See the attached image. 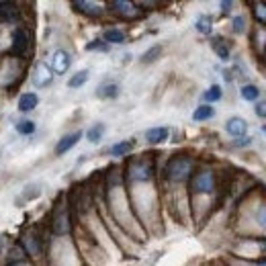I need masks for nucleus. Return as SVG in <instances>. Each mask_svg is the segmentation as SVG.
Instances as JSON below:
<instances>
[{"mask_svg":"<svg viewBox=\"0 0 266 266\" xmlns=\"http://www.w3.org/2000/svg\"><path fill=\"white\" fill-rule=\"evenodd\" d=\"M192 168H194V162L192 158L188 156H174L168 164H166V178L170 182H184L190 178V174H192Z\"/></svg>","mask_w":266,"mask_h":266,"instance_id":"f257e3e1","label":"nucleus"},{"mask_svg":"<svg viewBox=\"0 0 266 266\" xmlns=\"http://www.w3.org/2000/svg\"><path fill=\"white\" fill-rule=\"evenodd\" d=\"M215 174L211 170H203L192 176L190 180V188L192 192H198V194H211L215 190Z\"/></svg>","mask_w":266,"mask_h":266,"instance_id":"f03ea898","label":"nucleus"},{"mask_svg":"<svg viewBox=\"0 0 266 266\" xmlns=\"http://www.w3.org/2000/svg\"><path fill=\"white\" fill-rule=\"evenodd\" d=\"M129 178L131 180H140V182H146V180H150L152 178V174H154V168H152V164L150 162H146V160H140V162H133L131 164V168H129Z\"/></svg>","mask_w":266,"mask_h":266,"instance_id":"7ed1b4c3","label":"nucleus"},{"mask_svg":"<svg viewBox=\"0 0 266 266\" xmlns=\"http://www.w3.org/2000/svg\"><path fill=\"white\" fill-rule=\"evenodd\" d=\"M54 232L58 236L70 234V215H68V209H66L64 205H60L54 213Z\"/></svg>","mask_w":266,"mask_h":266,"instance_id":"20e7f679","label":"nucleus"},{"mask_svg":"<svg viewBox=\"0 0 266 266\" xmlns=\"http://www.w3.org/2000/svg\"><path fill=\"white\" fill-rule=\"evenodd\" d=\"M70 66H72V60H70L68 52H64V50L54 52V56H52V70L56 74H66V72L70 70Z\"/></svg>","mask_w":266,"mask_h":266,"instance_id":"39448f33","label":"nucleus"},{"mask_svg":"<svg viewBox=\"0 0 266 266\" xmlns=\"http://www.w3.org/2000/svg\"><path fill=\"white\" fill-rule=\"evenodd\" d=\"M0 18L4 20V23H16L20 18V8L16 2L12 0H4L2 4H0Z\"/></svg>","mask_w":266,"mask_h":266,"instance_id":"423d86ee","label":"nucleus"},{"mask_svg":"<svg viewBox=\"0 0 266 266\" xmlns=\"http://www.w3.org/2000/svg\"><path fill=\"white\" fill-rule=\"evenodd\" d=\"M80 138H82V131H74V133H70V136H64V138L58 142V146H56V154H58V156H64V154H68V152L80 142Z\"/></svg>","mask_w":266,"mask_h":266,"instance_id":"0eeeda50","label":"nucleus"},{"mask_svg":"<svg viewBox=\"0 0 266 266\" xmlns=\"http://www.w3.org/2000/svg\"><path fill=\"white\" fill-rule=\"evenodd\" d=\"M226 131L230 133L232 138H242V136H246L248 123H246V119H242V117H230L228 123H226Z\"/></svg>","mask_w":266,"mask_h":266,"instance_id":"6e6552de","label":"nucleus"},{"mask_svg":"<svg viewBox=\"0 0 266 266\" xmlns=\"http://www.w3.org/2000/svg\"><path fill=\"white\" fill-rule=\"evenodd\" d=\"M74 6H76L80 12L90 14V16L102 14V4H98L96 0H74Z\"/></svg>","mask_w":266,"mask_h":266,"instance_id":"1a4fd4ad","label":"nucleus"},{"mask_svg":"<svg viewBox=\"0 0 266 266\" xmlns=\"http://www.w3.org/2000/svg\"><path fill=\"white\" fill-rule=\"evenodd\" d=\"M52 80H54V76H52V70L48 68V64H39V66H37V70H35V76H33L35 86L46 88V86L52 84Z\"/></svg>","mask_w":266,"mask_h":266,"instance_id":"9d476101","label":"nucleus"},{"mask_svg":"<svg viewBox=\"0 0 266 266\" xmlns=\"http://www.w3.org/2000/svg\"><path fill=\"white\" fill-rule=\"evenodd\" d=\"M168 136H170L168 127H152V129L146 131L148 144H154V146H156V144H164L168 140Z\"/></svg>","mask_w":266,"mask_h":266,"instance_id":"9b49d317","label":"nucleus"},{"mask_svg":"<svg viewBox=\"0 0 266 266\" xmlns=\"http://www.w3.org/2000/svg\"><path fill=\"white\" fill-rule=\"evenodd\" d=\"M113 10H115L117 14H121V16H127V18H131V16L138 14V8L133 6L129 0H113Z\"/></svg>","mask_w":266,"mask_h":266,"instance_id":"f8f14e48","label":"nucleus"},{"mask_svg":"<svg viewBox=\"0 0 266 266\" xmlns=\"http://www.w3.org/2000/svg\"><path fill=\"white\" fill-rule=\"evenodd\" d=\"M37 104H39V96L35 92H25L18 98V110L20 113H29V110L37 108Z\"/></svg>","mask_w":266,"mask_h":266,"instance_id":"ddd939ff","label":"nucleus"},{"mask_svg":"<svg viewBox=\"0 0 266 266\" xmlns=\"http://www.w3.org/2000/svg\"><path fill=\"white\" fill-rule=\"evenodd\" d=\"M25 50H27V33L23 29H18L14 33V39H12V54L14 56H25Z\"/></svg>","mask_w":266,"mask_h":266,"instance_id":"4468645a","label":"nucleus"},{"mask_svg":"<svg viewBox=\"0 0 266 266\" xmlns=\"http://www.w3.org/2000/svg\"><path fill=\"white\" fill-rule=\"evenodd\" d=\"M96 96L98 98H117L119 96V84L115 82H106L96 88Z\"/></svg>","mask_w":266,"mask_h":266,"instance_id":"2eb2a0df","label":"nucleus"},{"mask_svg":"<svg viewBox=\"0 0 266 266\" xmlns=\"http://www.w3.org/2000/svg\"><path fill=\"white\" fill-rule=\"evenodd\" d=\"M215 117V108L207 102V104H201V106H196L194 108V113H192V121L196 123H201V121H209Z\"/></svg>","mask_w":266,"mask_h":266,"instance_id":"dca6fc26","label":"nucleus"},{"mask_svg":"<svg viewBox=\"0 0 266 266\" xmlns=\"http://www.w3.org/2000/svg\"><path fill=\"white\" fill-rule=\"evenodd\" d=\"M131 150H133V140H125V142L115 144L113 148L108 150V154H110V156H115V158H123V156H127Z\"/></svg>","mask_w":266,"mask_h":266,"instance_id":"f3484780","label":"nucleus"},{"mask_svg":"<svg viewBox=\"0 0 266 266\" xmlns=\"http://www.w3.org/2000/svg\"><path fill=\"white\" fill-rule=\"evenodd\" d=\"M194 27H196V31L201 33V35H211V31H213V18L209 14H201V16L196 18Z\"/></svg>","mask_w":266,"mask_h":266,"instance_id":"a211bd4d","label":"nucleus"},{"mask_svg":"<svg viewBox=\"0 0 266 266\" xmlns=\"http://www.w3.org/2000/svg\"><path fill=\"white\" fill-rule=\"evenodd\" d=\"M240 94H242L244 100L254 102V100L260 98V88H258L256 84H244V86H242V90H240Z\"/></svg>","mask_w":266,"mask_h":266,"instance_id":"6ab92c4d","label":"nucleus"},{"mask_svg":"<svg viewBox=\"0 0 266 266\" xmlns=\"http://www.w3.org/2000/svg\"><path fill=\"white\" fill-rule=\"evenodd\" d=\"M104 131H106V127H104L102 123H96V125H92L90 129H88L86 138H88V142H90V144H96V142H100V140H102Z\"/></svg>","mask_w":266,"mask_h":266,"instance_id":"aec40b11","label":"nucleus"},{"mask_svg":"<svg viewBox=\"0 0 266 266\" xmlns=\"http://www.w3.org/2000/svg\"><path fill=\"white\" fill-rule=\"evenodd\" d=\"M27 250L25 246H12L8 252V264H18V262H25Z\"/></svg>","mask_w":266,"mask_h":266,"instance_id":"412c9836","label":"nucleus"},{"mask_svg":"<svg viewBox=\"0 0 266 266\" xmlns=\"http://www.w3.org/2000/svg\"><path fill=\"white\" fill-rule=\"evenodd\" d=\"M102 39L106 43H123L125 41V33L119 31V29H106L104 35H102Z\"/></svg>","mask_w":266,"mask_h":266,"instance_id":"4be33fe9","label":"nucleus"},{"mask_svg":"<svg viewBox=\"0 0 266 266\" xmlns=\"http://www.w3.org/2000/svg\"><path fill=\"white\" fill-rule=\"evenodd\" d=\"M221 96H224V92H221V86L219 84H213L209 90L203 94L205 102H217V100H221Z\"/></svg>","mask_w":266,"mask_h":266,"instance_id":"5701e85b","label":"nucleus"},{"mask_svg":"<svg viewBox=\"0 0 266 266\" xmlns=\"http://www.w3.org/2000/svg\"><path fill=\"white\" fill-rule=\"evenodd\" d=\"M86 80H88V70H80V72H76V74L68 80V86H70V88H80V86L86 84Z\"/></svg>","mask_w":266,"mask_h":266,"instance_id":"b1692460","label":"nucleus"},{"mask_svg":"<svg viewBox=\"0 0 266 266\" xmlns=\"http://www.w3.org/2000/svg\"><path fill=\"white\" fill-rule=\"evenodd\" d=\"M16 131L20 133V136H33L35 133V123L29 121V119H23L16 123Z\"/></svg>","mask_w":266,"mask_h":266,"instance_id":"393cba45","label":"nucleus"},{"mask_svg":"<svg viewBox=\"0 0 266 266\" xmlns=\"http://www.w3.org/2000/svg\"><path fill=\"white\" fill-rule=\"evenodd\" d=\"M213 50H215V54L221 58V60H230V50H228V46H224V41L221 39H215L213 41Z\"/></svg>","mask_w":266,"mask_h":266,"instance_id":"a878e982","label":"nucleus"},{"mask_svg":"<svg viewBox=\"0 0 266 266\" xmlns=\"http://www.w3.org/2000/svg\"><path fill=\"white\" fill-rule=\"evenodd\" d=\"M86 50L88 52H108V43L104 39H94V41L88 43Z\"/></svg>","mask_w":266,"mask_h":266,"instance_id":"bb28decb","label":"nucleus"},{"mask_svg":"<svg viewBox=\"0 0 266 266\" xmlns=\"http://www.w3.org/2000/svg\"><path fill=\"white\" fill-rule=\"evenodd\" d=\"M160 52H162V48H160V46H156V48L148 50V52L144 54V58H142V60H144V64H152L154 60H156V58L160 56Z\"/></svg>","mask_w":266,"mask_h":266,"instance_id":"cd10ccee","label":"nucleus"},{"mask_svg":"<svg viewBox=\"0 0 266 266\" xmlns=\"http://www.w3.org/2000/svg\"><path fill=\"white\" fill-rule=\"evenodd\" d=\"M23 244L29 248V254H37L39 252V242H37V238H33V236H27L25 240H23Z\"/></svg>","mask_w":266,"mask_h":266,"instance_id":"c85d7f7f","label":"nucleus"},{"mask_svg":"<svg viewBox=\"0 0 266 266\" xmlns=\"http://www.w3.org/2000/svg\"><path fill=\"white\" fill-rule=\"evenodd\" d=\"M232 25H234V33H238V35H240V33L246 31V18H244V16L240 14V16H236V18H234V23H232Z\"/></svg>","mask_w":266,"mask_h":266,"instance_id":"c756f323","label":"nucleus"},{"mask_svg":"<svg viewBox=\"0 0 266 266\" xmlns=\"http://www.w3.org/2000/svg\"><path fill=\"white\" fill-rule=\"evenodd\" d=\"M254 14H256V18L260 20V23H266V4L256 2L254 4Z\"/></svg>","mask_w":266,"mask_h":266,"instance_id":"7c9ffc66","label":"nucleus"},{"mask_svg":"<svg viewBox=\"0 0 266 266\" xmlns=\"http://www.w3.org/2000/svg\"><path fill=\"white\" fill-rule=\"evenodd\" d=\"M256 221H258V226H260L262 230H266V205H262V207L258 209V213H256Z\"/></svg>","mask_w":266,"mask_h":266,"instance_id":"2f4dec72","label":"nucleus"},{"mask_svg":"<svg viewBox=\"0 0 266 266\" xmlns=\"http://www.w3.org/2000/svg\"><path fill=\"white\" fill-rule=\"evenodd\" d=\"M254 113H256L260 119H266V100H260V102H256V106H254Z\"/></svg>","mask_w":266,"mask_h":266,"instance_id":"473e14b6","label":"nucleus"},{"mask_svg":"<svg viewBox=\"0 0 266 266\" xmlns=\"http://www.w3.org/2000/svg\"><path fill=\"white\" fill-rule=\"evenodd\" d=\"M232 4H234V0H221V10L228 12L232 8Z\"/></svg>","mask_w":266,"mask_h":266,"instance_id":"72a5a7b5","label":"nucleus"},{"mask_svg":"<svg viewBox=\"0 0 266 266\" xmlns=\"http://www.w3.org/2000/svg\"><path fill=\"white\" fill-rule=\"evenodd\" d=\"M250 142H252L250 138H244V140H238L236 146H238V148H242V146H250Z\"/></svg>","mask_w":266,"mask_h":266,"instance_id":"f704fd0d","label":"nucleus"},{"mask_svg":"<svg viewBox=\"0 0 266 266\" xmlns=\"http://www.w3.org/2000/svg\"><path fill=\"white\" fill-rule=\"evenodd\" d=\"M2 246H4V244H2V240H0V254H2Z\"/></svg>","mask_w":266,"mask_h":266,"instance_id":"c9c22d12","label":"nucleus"},{"mask_svg":"<svg viewBox=\"0 0 266 266\" xmlns=\"http://www.w3.org/2000/svg\"><path fill=\"white\" fill-rule=\"evenodd\" d=\"M262 131H264V133H266V125H262Z\"/></svg>","mask_w":266,"mask_h":266,"instance_id":"e433bc0d","label":"nucleus"},{"mask_svg":"<svg viewBox=\"0 0 266 266\" xmlns=\"http://www.w3.org/2000/svg\"><path fill=\"white\" fill-rule=\"evenodd\" d=\"M2 2H4V0H0V4H2Z\"/></svg>","mask_w":266,"mask_h":266,"instance_id":"4c0bfd02","label":"nucleus"}]
</instances>
